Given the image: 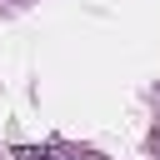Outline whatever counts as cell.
<instances>
[]
</instances>
